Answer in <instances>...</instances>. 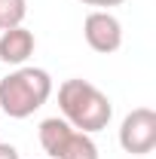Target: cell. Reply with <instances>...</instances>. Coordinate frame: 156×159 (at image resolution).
Listing matches in <instances>:
<instances>
[{"label":"cell","instance_id":"obj_1","mask_svg":"<svg viewBox=\"0 0 156 159\" xmlns=\"http://www.w3.org/2000/svg\"><path fill=\"white\" fill-rule=\"evenodd\" d=\"M58 110L61 119H67L77 132L95 135L101 129H107V122L113 116V104L110 98L89 80H64L58 86Z\"/></svg>","mask_w":156,"mask_h":159},{"label":"cell","instance_id":"obj_2","mask_svg":"<svg viewBox=\"0 0 156 159\" xmlns=\"http://www.w3.org/2000/svg\"><path fill=\"white\" fill-rule=\"evenodd\" d=\"M52 95V77L43 67L21 64L0 80V113L9 119H28Z\"/></svg>","mask_w":156,"mask_h":159},{"label":"cell","instance_id":"obj_3","mask_svg":"<svg viewBox=\"0 0 156 159\" xmlns=\"http://www.w3.org/2000/svg\"><path fill=\"white\" fill-rule=\"evenodd\" d=\"M37 138L49 159H98V144L92 141V135L77 132L61 116L43 119L37 129Z\"/></svg>","mask_w":156,"mask_h":159},{"label":"cell","instance_id":"obj_4","mask_svg":"<svg viewBox=\"0 0 156 159\" xmlns=\"http://www.w3.org/2000/svg\"><path fill=\"white\" fill-rule=\"evenodd\" d=\"M119 147L132 156H147L156 150V110L153 107H135L126 113L119 125Z\"/></svg>","mask_w":156,"mask_h":159},{"label":"cell","instance_id":"obj_5","mask_svg":"<svg viewBox=\"0 0 156 159\" xmlns=\"http://www.w3.org/2000/svg\"><path fill=\"white\" fill-rule=\"evenodd\" d=\"M83 37L89 43V49L110 55L122 46V25L110 9H92L83 21Z\"/></svg>","mask_w":156,"mask_h":159},{"label":"cell","instance_id":"obj_6","mask_svg":"<svg viewBox=\"0 0 156 159\" xmlns=\"http://www.w3.org/2000/svg\"><path fill=\"white\" fill-rule=\"evenodd\" d=\"M34 49H37V37L25 25L9 28V31H0V61L3 64L21 67V64H28V58L34 55Z\"/></svg>","mask_w":156,"mask_h":159},{"label":"cell","instance_id":"obj_7","mask_svg":"<svg viewBox=\"0 0 156 159\" xmlns=\"http://www.w3.org/2000/svg\"><path fill=\"white\" fill-rule=\"evenodd\" d=\"M28 16V0H0V31L19 28Z\"/></svg>","mask_w":156,"mask_h":159},{"label":"cell","instance_id":"obj_8","mask_svg":"<svg viewBox=\"0 0 156 159\" xmlns=\"http://www.w3.org/2000/svg\"><path fill=\"white\" fill-rule=\"evenodd\" d=\"M83 6H95V9H110V6H122L126 0H80Z\"/></svg>","mask_w":156,"mask_h":159},{"label":"cell","instance_id":"obj_9","mask_svg":"<svg viewBox=\"0 0 156 159\" xmlns=\"http://www.w3.org/2000/svg\"><path fill=\"white\" fill-rule=\"evenodd\" d=\"M0 159H21L12 144H0Z\"/></svg>","mask_w":156,"mask_h":159}]
</instances>
